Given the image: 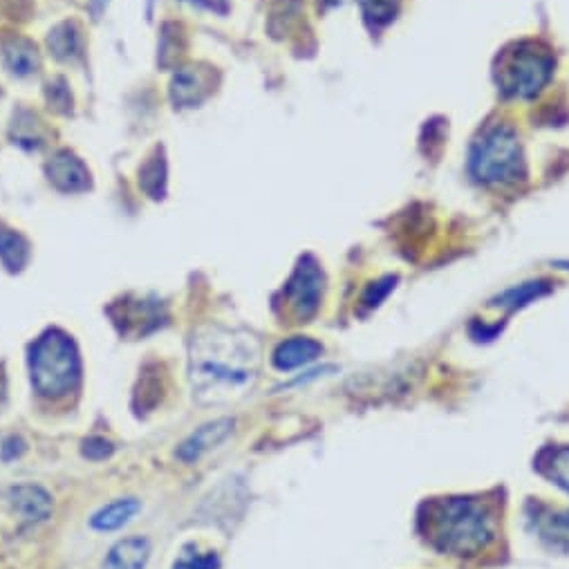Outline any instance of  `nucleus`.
I'll use <instances>...</instances> for the list:
<instances>
[{
    "mask_svg": "<svg viewBox=\"0 0 569 569\" xmlns=\"http://www.w3.org/2000/svg\"><path fill=\"white\" fill-rule=\"evenodd\" d=\"M27 258H30V247H27V242L14 231L0 229V260H3V265L9 269V272H21L27 263Z\"/></svg>",
    "mask_w": 569,
    "mask_h": 569,
    "instance_id": "2eb2a0df",
    "label": "nucleus"
},
{
    "mask_svg": "<svg viewBox=\"0 0 569 569\" xmlns=\"http://www.w3.org/2000/svg\"><path fill=\"white\" fill-rule=\"evenodd\" d=\"M547 475L554 480V484L569 493V446L556 449L547 460Z\"/></svg>",
    "mask_w": 569,
    "mask_h": 569,
    "instance_id": "f3484780",
    "label": "nucleus"
},
{
    "mask_svg": "<svg viewBox=\"0 0 569 569\" xmlns=\"http://www.w3.org/2000/svg\"><path fill=\"white\" fill-rule=\"evenodd\" d=\"M137 511H139V500L119 498L115 502H110V505L101 507L95 516L90 518V525L97 531H115L119 527H124Z\"/></svg>",
    "mask_w": 569,
    "mask_h": 569,
    "instance_id": "f8f14e48",
    "label": "nucleus"
},
{
    "mask_svg": "<svg viewBox=\"0 0 569 569\" xmlns=\"http://www.w3.org/2000/svg\"><path fill=\"white\" fill-rule=\"evenodd\" d=\"M50 175H52V180L61 186V189H68V191L83 189V186L88 184L86 169H83V166L70 155H59L57 160H54V164L50 166Z\"/></svg>",
    "mask_w": 569,
    "mask_h": 569,
    "instance_id": "4468645a",
    "label": "nucleus"
},
{
    "mask_svg": "<svg viewBox=\"0 0 569 569\" xmlns=\"http://www.w3.org/2000/svg\"><path fill=\"white\" fill-rule=\"evenodd\" d=\"M471 173L480 182H513L522 175V151L518 135L509 126H496L484 133L471 151Z\"/></svg>",
    "mask_w": 569,
    "mask_h": 569,
    "instance_id": "20e7f679",
    "label": "nucleus"
},
{
    "mask_svg": "<svg viewBox=\"0 0 569 569\" xmlns=\"http://www.w3.org/2000/svg\"><path fill=\"white\" fill-rule=\"evenodd\" d=\"M287 298L298 319H310L316 314L323 292V274L312 258H303L296 267L292 281L287 283Z\"/></svg>",
    "mask_w": 569,
    "mask_h": 569,
    "instance_id": "423d86ee",
    "label": "nucleus"
},
{
    "mask_svg": "<svg viewBox=\"0 0 569 569\" xmlns=\"http://www.w3.org/2000/svg\"><path fill=\"white\" fill-rule=\"evenodd\" d=\"M151 558V540L144 536L124 538L110 549L104 569H146Z\"/></svg>",
    "mask_w": 569,
    "mask_h": 569,
    "instance_id": "9b49d317",
    "label": "nucleus"
},
{
    "mask_svg": "<svg viewBox=\"0 0 569 569\" xmlns=\"http://www.w3.org/2000/svg\"><path fill=\"white\" fill-rule=\"evenodd\" d=\"M173 569H220V558L216 552L184 554L177 558Z\"/></svg>",
    "mask_w": 569,
    "mask_h": 569,
    "instance_id": "a211bd4d",
    "label": "nucleus"
},
{
    "mask_svg": "<svg viewBox=\"0 0 569 569\" xmlns=\"http://www.w3.org/2000/svg\"><path fill=\"white\" fill-rule=\"evenodd\" d=\"M549 289H552V285L547 281H531L502 292L498 298H493V305L505 307V310H518V307H525L531 301H538V298L545 296Z\"/></svg>",
    "mask_w": 569,
    "mask_h": 569,
    "instance_id": "ddd939ff",
    "label": "nucleus"
},
{
    "mask_svg": "<svg viewBox=\"0 0 569 569\" xmlns=\"http://www.w3.org/2000/svg\"><path fill=\"white\" fill-rule=\"evenodd\" d=\"M431 536L440 552L473 556L496 538V513L482 500L449 498L433 509Z\"/></svg>",
    "mask_w": 569,
    "mask_h": 569,
    "instance_id": "f03ea898",
    "label": "nucleus"
},
{
    "mask_svg": "<svg viewBox=\"0 0 569 569\" xmlns=\"http://www.w3.org/2000/svg\"><path fill=\"white\" fill-rule=\"evenodd\" d=\"M115 446L110 444L104 437H90V440L83 442V457H88V460H106V457L113 455Z\"/></svg>",
    "mask_w": 569,
    "mask_h": 569,
    "instance_id": "6ab92c4d",
    "label": "nucleus"
},
{
    "mask_svg": "<svg viewBox=\"0 0 569 569\" xmlns=\"http://www.w3.org/2000/svg\"><path fill=\"white\" fill-rule=\"evenodd\" d=\"M323 354V345L316 343L314 339H305V337H296L289 339L285 343H281L274 352L272 363L276 370L287 372V370H296L301 366H307V363L316 361Z\"/></svg>",
    "mask_w": 569,
    "mask_h": 569,
    "instance_id": "9d476101",
    "label": "nucleus"
},
{
    "mask_svg": "<svg viewBox=\"0 0 569 569\" xmlns=\"http://www.w3.org/2000/svg\"><path fill=\"white\" fill-rule=\"evenodd\" d=\"M30 372L34 390L45 399H61L79 386L81 359L68 334L50 330L30 348Z\"/></svg>",
    "mask_w": 569,
    "mask_h": 569,
    "instance_id": "7ed1b4c3",
    "label": "nucleus"
},
{
    "mask_svg": "<svg viewBox=\"0 0 569 569\" xmlns=\"http://www.w3.org/2000/svg\"><path fill=\"white\" fill-rule=\"evenodd\" d=\"M231 431H233V419L229 417L204 424L177 446V457H180L184 464L198 462L204 453L218 449V446L231 435Z\"/></svg>",
    "mask_w": 569,
    "mask_h": 569,
    "instance_id": "6e6552de",
    "label": "nucleus"
},
{
    "mask_svg": "<svg viewBox=\"0 0 569 569\" xmlns=\"http://www.w3.org/2000/svg\"><path fill=\"white\" fill-rule=\"evenodd\" d=\"M527 518L534 527L536 536L545 545L558 552H569V511L567 509H552L545 505L531 507Z\"/></svg>",
    "mask_w": 569,
    "mask_h": 569,
    "instance_id": "0eeeda50",
    "label": "nucleus"
},
{
    "mask_svg": "<svg viewBox=\"0 0 569 569\" xmlns=\"http://www.w3.org/2000/svg\"><path fill=\"white\" fill-rule=\"evenodd\" d=\"M395 283H397V278L388 276V278H384V281H379V283L372 285L366 292V296H363V305H366V307H377L390 292H393Z\"/></svg>",
    "mask_w": 569,
    "mask_h": 569,
    "instance_id": "aec40b11",
    "label": "nucleus"
},
{
    "mask_svg": "<svg viewBox=\"0 0 569 569\" xmlns=\"http://www.w3.org/2000/svg\"><path fill=\"white\" fill-rule=\"evenodd\" d=\"M258 372V345L251 337L211 332L193 341L189 377L193 395L202 404L229 401L254 384Z\"/></svg>",
    "mask_w": 569,
    "mask_h": 569,
    "instance_id": "f257e3e1",
    "label": "nucleus"
},
{
    "mask_svg": "<svg viewBox=\"0 0 569 569\" xmlns=\"http://www.w3.org/2000/svg\"><path fill=\"white\" fill-rule=\"evenodd\" d=\"M9 500L14 509L21 513L27 522H45L54 511L52 496L39 484H18L9 489Z\"/></svg>",
    "mask_w": 569,
    "mask_h": 569,
    "instance_id": "1a4fd4ad",
    "label": "nucleus"
},
{
    "mask_svg": "<svg viewBox=\"0 0 569 569\" xmlns=\"http://www.w3.org/2000/svg\"><path fill=\"white\" fill-rule=\"evenodd\" d=\"M554 59L534 43H522L500 61L498 83L511 97H534L552 77Z\"/></svg>",
    "mask_w": 569,
    "mask_h": 569,
    "instance_id": "39448f33",
    "label": "nucleus"
},
{
    "mask_svg": "<svg viewBox=\"0 0 569 569\" xmlns=\"http://www.w3.org/2000/svg\"><path fill=\"white\" fill-rule=\"evenodd\" d=\"M399 0H363V12L372 27H384L397 14Z\"/></svg>",
    "mask_w": 569,
    "mask_h": 569,
    "instance_id": "dca6fc26",
    "label": "nucleus"
}]
</instances>
